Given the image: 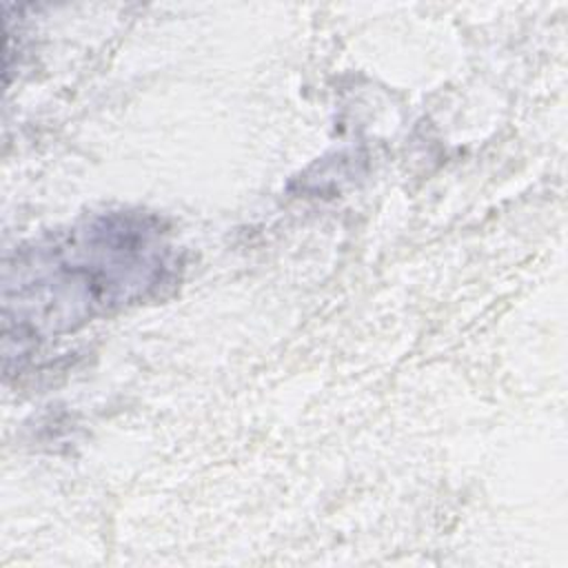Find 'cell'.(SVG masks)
<instances>
[{
  "label": "cell",
  "instance_id": "obj_1",
  "mask_svg": "<svg viewBox=\"0 0 568 568\" xmlns=\"http://www.w3.org/2000/svg\"><path fill=\"white\" fill-rule=\"evenodd\" d=\"M173 251L160 222L113 213L22 248L4 264V331H73L166 284Z\"/></svg>",
  "mask_w": 568,
  "mask_h": 568
}]
</instances>
